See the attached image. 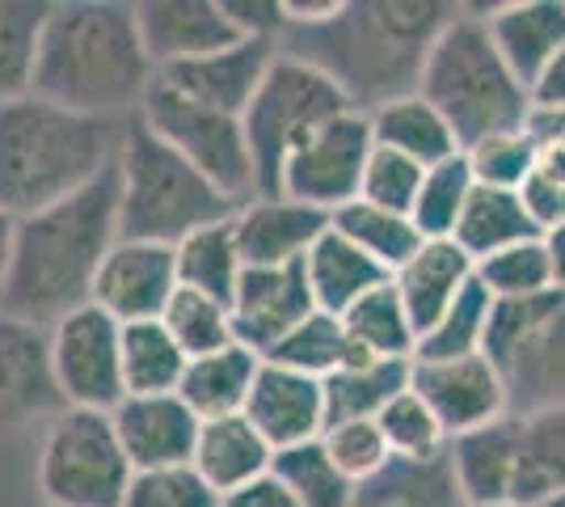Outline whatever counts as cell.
I'll list each match as a JSON object with an SVG mask.
<instances>
[{"label": "cell", "instance_id": "cell-14", "mask_svg": "<svg viewBox=\"0 0 565 507\" xmlns=\"http://www.w3.org/2000/svg\"><path fill=\"white\" fill-rule=\"evenodd\" d=\"M178 288H182V279H178V250L173 245L118 237V245L106 254V263L97 271L94 305L106 309L118 326L161 321Z\"/></svg>", "mask_w": 565, "mask_h": 507}, {"label": "cell", "instance_id": "cell-48", "mask_svg": "<svg viewBox=\"0 0 565 507\" xmlns=\"http://www.w3.org/2000/svg\"><path fill=\"white\" fill-rule=\"evenodd\" d=\"M426 169L409 157H401L393 148H372L367 157V169H363V187H359V199L376 203V208H388V212H414L418 203V191H423Z\"/></svg>", "mask_w": 565, "mask_h": 507}, {"label": "cell", "instance_id": "cell-27", "mask_svg": "<svg viewBox=\"0 0 565 507\" xmlns=\"http://www.w3.org/2000/svg\"><path fill=\"white\" fill-rule=\"evenodd\" d=\"M367 119H372V140L380 148H393L401 157L418 161L423 169L444 166V161L465 152L460 136L451 131V123L423 94H405L397 102H384Z\"/></svg>", "mask_w": 565, "mask_h": 507}, {"label": "cell", "instance_id": "cell-17", "mask_svg": "<svg viewBox=\"0 0 565 507\" xmlns=\"http://www.w3.org/2000/svg\"><path fill=\"white\" fill-rule=\"evenodd\" d=\"M136 18L157 73L241 43L224 0H143L136 4Z\"/></svg>", "mask_w": 565, "mask_h": 507}, {"label": "cell", "instance_id": "cell-7", "mask_svg": "<svg viewBox=\"0 0 565 507\" xmlns=\"http://www.w3.org/2000/svg\"><path fill=\"white\" fill-rule=\"evenodd\" d=\"M486 356L502 372L511 414L565 406V292L494 300Z\"/></svg>", "mask_w": 565, "mask_h": 507}, {"label": "cell", "instance_id": "cell-47", "mask_svg": "<svg viewBox=\"0 0 565 507\" xmlns=\"http://www.w3.org/2000/svg\"><path fill=\"white\" fill-rule=\"evenodd\" d=\"M122 507H224V495L212 490L194 465H169L136 474Z\"/></svg>", "mask_w": 565, "mask_h": 507}, {"label": "cell", "instance_id": "cell-15", "mask_svg": "<svg viewBox=\"0 0 565 507\" xmlns=\"http://www.w3.org/2000/svg\"><path fill=\"white\" fill-rule=\"evenodd\" d=\"M233 335L241 347L258 351L262 360L291 335L300 321L317 314L305 263L296 266H245L233 296Z\"/></svg>", "mask_w": 565, "mask_h": 507}, {"label": "cell", "instance_id": "cell-36", "mask_svg": "<svg viewBox=\"0 0 565 507\" xmlns=\"http://www.w3.org/2000/svg\"><path fill=\"white\" fill-rule=\"evenodd\" d=\"M51 13L47 0H0V102L30 94Z\"/></svg>", "mask_w": 565, "mask_h": 507}, {"label": "cell", "instance_id": "cell-29", "mask_svg": "<svg viewBox=\"0 0 565 507\" xmlns=\"http://www.w3.org/2000/svg\"><path fill=\"white\" fill-rule=\"evenodd\" d=\"M342 326H347V338H351L354 360H418V342L423 338H418V326L405 309V300L393 288V279L367 292L354 309H347Z\"/></svg>", "mask_w": 565, "mask_h": 507}, {"label": "cell", "instance_id": "cell-34", "mask_svg": "<svg viewBox=\"0 0 565 507\" xmlns=\"http://www.w3.org/2000/svg\"><path fill=\"white\" fill-rule=\"evenodd\" d=\"M178 250V279L182 288H194L203 296H215L224 305H233L236 288H241V275H245V258L236 250L233 216L207 224L199 233H190Z\"/></svg>", "mask_w": 565, "mask_h": 507}, {"label": "cell", "instance_id": "cell-55", "mask_svg": "<svg viewBox=\"0 0 565 507\" xmlns=\"http://www.w3.org/2000/svg\"><path fill=\"white\" fill-rule=\"evenodd\" d=\"M498 507H515V504H498Z\"/></svg>", "mask_w": 565, "mask_h": 507}, {"label": "cell", "instance_id": "cell-52", "mask_svg": "<svg viewBox=\"0 0 565 507\" xmlns=\"http://www.w3.org/2000/svg\"><path fill=\"white\" fill-rule=\"evenodd\" d=\"M13 237H18V220L0 212V314H4V292H9V271H13Z\"/></svg>", "mask_w": 565, "mask_h": 507}, {"label": "cell", "instance_id": "cell-6", "mask_svg": "<svg viewBox=\"0 0 565 507\" xmlns=\"http://www.w3.org/2000/svg\"><path fill=\"white\" fill-rule=\"evenodd\" d=\"M118 233L131 242L182 245L190 233L241 208L136 115L118 140Z\"/></svg>", "mask_w": 565, "mask_h": 507}, {"label": "cell", "instance_id": "cell-22", "mask_svg": "<svg viewBox=\"0 0 565 507\" xmlns=\"http://www.w3.org/2000/svg\"><path fill=\"white\" fill-rule=\"evenodd\" d=\"M448 465L469 507L515 504L519 469V419L507 414L490 427H477L451 440Z\"/></svg>", "mask_w": 565, "mask_h": 507}, {"label": "cell", "instance_id": "cell-28", "mask_svg": "<svg viewBox=\"0 0 565 507\" xmlns=\"http://www.w3.org/2000/svg\"><path fill=\"white\" fill-rule=\"evenodd\" d=\"M305 275H308V288H312L317 309H321V314H333V317H342L372 288H380V284L393 279V275H388L380 263H372L359 245L347 242L333 224H330V233L308 250Z\"/></svg>", "mask_w": 565, "mask_h": 507}, {"label": "cell", "instance_id": "cell-13", "mask_svg": "<svg viewBox=\"0 0 565 507\" xmlns=\"http://www.w3.org/2000/svg\"><path fill=\"white\" fill-rule=\"evenodd\" d=\"M409 389L423 398L448 435L490 427L511 414L502 372L490 356H460V360H414L409 368Z\"/></svg>", "mask_w": 565, "mask_h": 507}, {"label": "cell", "instance_id": "cell-44", "mask_svg": "<svg viewBox=\"0 0 565 507\" xmlns=\"http://www.w3.org/2000/svg\"><path fill=\"white\" fill-rule=\"evenodd\" d=\"M472 187H477V182H472V169H469V161H465V152L444 161V166L426 169L418 203H414V212H409L426 242H444V237L456 233Z\"/></svg>", "mask_w": 565, "mask_h": 507}, {"label": "cell", "instance_id": "cell-25", "mask_svg": "<svg viewBox=\"0 0 565 507\" xmlns=\"http://www.w3.org/2000/svg\"><path fill=\"white\" fill-rule=\"evenodd\" d=\"M60 402L51 377V342L43 326L0 314V411L34 414Z\"/></svg>", "mask_w": 565, "mask_h": 507}, {"label": "cell", "instance_id": "cell-23", "mask_svg": "<svg viewBox=\"0 0 565 507\" xmlns=\"http://www.w3.org/2000/svg\"><path fill=\"white\" fill-rule=\"evenodd\" d=\"M477 284V263L460 245L444 237V242H423L418 254L393 275V288L405 300V309L418 326V338L448 314L451 305Z\"/></svg>", "mask_w": 565, "mask_h": 507}, {"label": "cell", "instance_id": "cell-19", "mask_svg": "<svg viewBox=\"0 0 565 507\" xmlns=\"http://www.w3.org/2000/svg\"><path fill=\"white\" fill-rule=\"evenodd\" d=\"M245 419L270 440L275 453L308 444V440H321L326 427H330L326 381L305 377V372H291L282 363L262 360L254 393L245 402Z\"/></svg>", "mask_w": 565, "mask_h": 507}, {"label": "cell", "instance_id": "cell-37", "mask_svg": "<svg viewBox=\"0 0 565 507\" xmlns=\"http://www.w3.org/2000/svg\"><path fill=\"white\" fill-rule=\"evenodd\" d=\"M409 368L414 363H397V360H351L347 368H338L330 381H326L330 423L380 419V411L397 398L401 389H409Z\"/></svg>", "mask_w": 565, "mask_h": 507}, {"label": "cell", "instance_id": "cell-45", "mask_svg": "<svg viewBox=\"0 0 565 507\" xmlns=\"http://www.w3.org/2000/svg\"><path fill=\"white\" fill-rule=\"evenodd\" d=\"M465 161H469L477 187L519 191L527 182V173L536 169V161H541V148H536L527 127H519V131H498V136H486V140L469 145Z\"/></svg>", "mask_w": 565, "mask_h": 507}, {"label": "cell", "instance_id": "cell-5", "mask_svg": "<svg viewBox=\"0 0 565 507\" xmlns=\"http://www.w3.org/2000/svg\"><path fill=\"white\" fill-rule=\"evenodd\" d=\"M418 94L451 123L465 148L498 131H519L532 115V89L494 47L481 4H460L430 47Z\"/></svg>", "mask_w": 565, "mask_h": 507}, {"label": "cell", "instance_id": "cell-8", "mask_svg": "<svg viewBox=\"0 0 565 507\" xmlns=\"http://www.w3.org/2000/svg\"><path fill=\"white\" fill-rule=\"evenodd\" d=\"M342 110H354V106L317 64H308L300 55H287V51L275 55L249 110L241 115L245 140H249L254 166H258L262 194H275L287 157L305 145L317 127L338 119Z\"/></svg>", "mask_w": 565, "mask_h": 507}, {"label": "cell", "instance_id": "cell-35", "mask_svg": "<svg viewBox=\"0 0 565 507\" xmlns=\"http://www.w3.org/2000/svg\"><path fill=\"white\" fill-rule=\"evenodd\" d=\"M190 356L166 321H131L122 326V389L127 393H178Z\"/></svg>", "mask_w": 565, "mask_h": 507}, {"label": "cell", "instance_id": "cell-33", "mask_svg": "<svg viewBox=\"0 0 565 507\" xmlns=\"http://www.w3.org/2000/svg\"><path fill=\"white\" fill-rule=\"evenodd\" d=\"M330 224L351 245H359L372 263L384 266L388 275H397L401 266L418 254V245L426 242L423 233H418V224H414V216L376 208V203H367V199H354L347 208H338L330 216Z\"/></svg>", "mask_w": 565, "mask_h": 507}, {"label": "cell", "instance_id": "cell-54", "mask_svg": "<svg viewBox=\"0 0 565 507\" xmlns=\"http://www.w3.org/2000/svg\"><path fill=\"white\" fill-rule=\"evenodd\" d=\"M541 507H565V490H562V495H553V499H548V504H541Z\"/></svg>", "mask_w": 565, "mask_h": 507}, {"label": "cell", "instance_id": "cell-31", "mask_svg": "<svg viewBox=\"0 0 565 507\" xmlns=\"http://www.w3.org/2000/svg\"><path fill=\"white\" fill-rule=\"evenodd\" d=\"M532 237H541V233L523 212L519 191H507V187H472L469 203L460 212V224L451 233V242L460 245L472 263L490 258L498 250H511L519 242H532Z\"/></svg>", "mask_w": 565, "mask_h": 507}, {"label": "cell", "instance_id": "cell-38", "mask_svg": "<svg viewBox=\"0 0 565 507\" xmlns=\"http://www.w3.org/2000/svg\"><path fill=\"white\" fill-rule=\"evenodd\" d=\"M270 474L300 499V507H351L354 490H359L333 465V457L326 453L321 440H308V444H296V448H279Z\"/></svg>", "mask_w": 565, "mask_h": 507}, {"label": "cell", "instance_id": "cell-26", "mask_svg": "<svg viewBox=\"0 0 565 507\" xmlns=\"http://www.w3.org/2000/svg\"><path fill=\"white\" fill-rule=\"evenodd\" d=\"M258 372H262L258 351H249L241 342H228V347H220L212 356H199V360L186 363V377H182L178 398L203 423L228 419V414H245V402L254 393Z\"/></svg>", "mask_w": 565, "mask_h": 507}, {"label": "cell", "instance_id": "cell-18", "mask_svg": "<svg viewBox=\"0 0 565 507\" xmlns=\"http://www.w3.org/2000/svg\"><path fill=\"white\" fill-rule=\"evenodd\" d=\"M233 233L245 266H296L330 233V216L287 194H254L233 212Z\"/></svg>", "mask_w": 565, "mask_h": 507}, {"label": "cell", "instance_id": "cell-9", "mask_svg": "<svg viewBox=\"0 0 565 507\" xmlns=\"http://www.w3.org/2000/svg\"><path fill=\"white\" fill-rule=\"evenodd\" d=\"M131 461L106 411L60 406L39 444V490L47 507H122Z\"/></svg>", "mask_w": 565, "mask_h": 507}, {"label": "cell", "instance_id": "cell-39", "mask_svg": "<svg viewBox=\"0 0 565 507\" xmlns=\"http://www.w3.org/2000/svg\"><path fill=\"white\" fill-rule=\"evenodd\" d=\"M266 360L282 363V368H291V372H305V377H317V381H330L338 368H347V363L354 360V351H351V338H347L342 317L317 309L308 321H300L291 335L282 338Z\"/></svg>", "mask_w": 565, "mask_h": 507}, {"label": "cell", "instance_id": "cell-46", "mask_svg": "<svg viewBox=\"0 0 565 507\" xmlns=\"http://www.w3.org/2000/svg\"><path fill=\"white\" fill-rule=\"evenodd\" d=\"M326 453L333 457V465L351 478L354 486L372 483L376 474H384L393 465V448L384 440V427L376 419H347V423H330L321 435Z\"/></svg>", "mask_w": 565, "mask_h": 507}, {"label": "cell", "instance_id": "cell-21", "mask_svg": "<svg viewBox=\"0 0 565 507\" xmlns=\"http://www.w3.org/2000/svg\"><path fill=\"white\" fill-rule=\"evenodd\" d=\"M494 47L511 73L532 89V81L565 51V0H502L481 4Z\"/></svg>", "mask_w": 565, "mask_h": 507}, {"label": "cell", "instance_id": "cell-10", "mask_svg": "<svg viewBox=\"0 0 565 507\" xmlns=\"http://www.w3.org/2000/svg\"><path fill=\"white\" fill-rule=\"evenodd\" d=\"M140 119L173 152H182L203 178H212L233 203H249L254 194H262L258 166H254V152L245 140V123L236 115H224V110H212L194 97L178 94L169 81L157 76L143 97Z\"/></svg>", "mask_w": 565, "mask_h": 507}, {"label": "cell", "instance_id": "cell-24", "mask_svg": "<svg viewBox=\"0 0 565 507\" xmlns=\"http://www.w3.org/2000/svg\"><path fill=\"white\" fill-rule=\"evenodd\" d=\"M190 465L207 478L212 490H220L228 499V495L270 474L275 448L245 414H228V419H212V423L199 427V444H194Z\"/></svg>", "mask_w": 565, "mask_h": 507}, {"label": "cell", "instance_id": "cell-40", "mask_svg": "<svg viewBox=\"0 0 565 507\" xmlns=\"http://www.w3.org/2000/svg\"><path fill=\"white\" fill-rule=\"evenodd\" d=\"M490 314L494 296L472 284L448 314L439 317L418 342V360H460V356H486V335H490Z\"/></svg>", "mask_w": 565, "mask_h": 507}, {"label": "cell", "instance_id": "cell-1", "mask_svg": "<svg viewBox=\"0 0 565 507\" xmlns=\"http://www.w3.org/2000/svg\"><path fill=\"white\" fill-rule=\"evenodd\" d=\"M456 13L451 0H342L326 25L287 30L279 51L317 64L354 110L372 115L384 102L418 94L430 47Z\"/></svg>", "mask_w": 565, "mask_h": 507}, {"label": "cell", "instance_id": "cell-16", "mask_svg": "<svg viewBox=\"0 0 565 507\" xmlns=\"http://www.w3.org/2000/svg\"><path fill=\"white\" fill-rule=\"evenodd\" d=\"M110 419H115L118 444L136 474L194 461L203 419L178 393H127L110 411Z\"/></svg>", "mask_w": 565, "mask_h": 507}, {"label": "cell", "instance_id": "cell-32", "mask_svg": "<svg viewBox=\"0 0 565 507\" xmlns=\"http://www.w3.org/2000/svg\"><path fill=\"white\" fill-rule=\"evenodd\" d=\"M351 507H469L448 457L393 461L384 474L354 490Z\"/></svg>", "mask_w": 565, "mask_h": 507}, {"label": "cell", "instance_id": "cell-42", "mask_svg": "<svg viewBox=\"0 0 565 507\" xmlns=\"http://www.w3.org/2000/svg\"><path fill=\"white\" fill-rule=\"evenodd\" d=\"M477 284L494 300H527V296L553 292L557 279H553L544 237H532V242H519L511 250H498L490 258H481L477 263Z\"/></svg>", "mask_w": 565, "mask_h": 507}, {"label": "cell", "instance_id": "cell-30", "mask_svg": "<svg viewBox=\"0 0 565 507\" xmlns=\"http://www.w3.org/2000/svg\"><path fill=\"white\" fill-rule=\"evenodd\" d=\"M519 419L515 507H541L565 490V406Z\"/></svg>", "mask_w": 565, "mask_h": 507}, {"label": "cell", "instance_id": "cell-4", "mask_svg": "<svg viewBox=\"0 0 565 507\" xmlns=\"http://www.w3.org/2000/svg\"><path fill=\"white\" fill-rule=\"evenodd\" d=\"M122 127L25 94L0 102V212L39 216L115 166Z\"/></svg>", "mask_w": 565, "mask_h": 507}, {"label": "cell", "instance_id": "cell-12", "mask_svg": "<svg viewBox=\"0 0 565 507\" xmlns=\"http://www.w3.org/2000/svg\"><path fill=\"white\" fill-rule=\"evenodd\" d=\"M372 148H376L372 119L363 110H342L338 119L317 127L305 145L287 157L275 194H287L296 203H308V208L333 216L338 208L359 199Z\"/></svg>", "mask_w": 565, "mask_h": 507}, {"label": "cell", "instance_id": "cell-50", "mask_svg": "<svg viewBox=\"0 0 565 507\" xmlns=\"http://www.w3.org/2000/svg\"><path fill=\"white\" fill-rule=\"evenodd\" d=\"M224 507H300V499H296V495H291L275 474H266V478L249 483L245 490L228 495Z\"/></svg>", "mask_w": 565, "mask_h": 507}, {"label": "cell", "instance_id": "cell-43", "mask_svg": "<svg viewBox=\"0 0 565 507\" xmlns=\"http://www.w3.org/2000/svg\"><path fill=\"white\" fill-rule=\"evenodd\" d=\"M161 321H166V330L178 338V347L186 351L190 360L212 356V351H220V347L236 342L233 309H228L224 300L203 296V292H194V288L173 292V300H169V309Z\"/></svg>", "mask_w": 565, "mask_h": 507}, {"label": "cell", "instance_id": "cell-51", "mask_svg": "<svg viewBox=\"0 0 565 507\" xmlns=\"http://www.w3.org/2000/svg\"><path fill=\"white\" fill-rule=\"evenodd\" d=\"M532 106H541V110H565V51L532 81Z\"/></svg>", "mask_w": 565, "mask_h": 507}, {"label": "cell", "instance_id": "cell-53", "mask_svg": "<svg viewBox=\"0 0 565 507\" xmlns=\"http://www.w3.org/2000/svg\"><path fill=\"white\" fill-rule=\"evenodd\" d=\"M544 250H548V263H553V279L565 292V224L553 229V233H544Z\"/></svg>", "mask_w": 565, "mask_h": 507}, {"label": "cell", "instance_id": "cell-49", "mask_svg": "<svg viewBox=\"0 0 565 507\" xmlns=\"http://www.w3.org/2000/svg\"><path fill=\"white\" fill-rule=\"evenodd\" d=\"M519 199H523V212L536 224V233H553L565 224V182L544 173L541 166L527 173V182L519 187Z\"/></svg>", "mask_w": 565, "mask_h": 507}, {"label": "cell", "instance_id": "cell-41", "mask_svg": "<svg viewBox=\"0 0 565 507\" xmlns=\"http://www.w3.org/2000/svg\"><path fill=\"white\" fill-rule=\"evenodd\" d=\"M376 423L384 427V440H388V448H393V457L397 461L448 457V448H451L448 427L439 423V414L430 411L414 389H401L397 398L380 411Z\"/></svg>", "mask_w": 565, "mask_h": 507}, {"label": "cell", "instance_id": "cell-11", "mask_svg": "<svg viewBox=\"0 0 565 507\" xmlns=\"http://www.w3.org/2000/svg\"><path fill=\"white\" fill-rule=\"evenodd\" d=\"M51 377L64 406L115 411L127 398L122 389V326L94 300L60 317L47 330Z\"/></svg>", "mask_w": 565, "mask_h": 507}, {"label": "cell", "instance_id": "cell-2", "mask_svg": "<svg viewBox=\"0 0 565 507\" xmlns=\"http://www.w3.org/2000/svg\"><path fill=\"white\" fill-rule=\"evenodd\" d=\"M157 81L136 4L64 0L55 4L34 64L30 94L85 119H136Z\"/></svg>", "mask_w": 565, "mask_h": 507}, {"label": "cell", "instance_id": "cell-3", "mask_svg": "<svg viewBox=\"0 0 565 507\" xmlns=\"http://www.w3.org/2000/svg\"><path fill=\"white\" fill-rule=\"evenodd\" d=\"M118 237V169L110 166L94 187L18 220L4 314L51 330L60 317L89 305L97 271Z\"/></svg>", "mask_w": 565, "mask_h": 507}, {"label": "cell", "instance_id": "cell-20", "mask_svg": "<svg viewBox=\"0 0 565 507\" xmlns=\"http://www.w3.org/2000/svg\"><path fill=\"white\" fill-rule=\"evenodd\" d=\"M279 55V43H266V39H241L233 47L215 51V55H203V60H190V64H178V68H166L157 73L161 81H169L178 94L194 97L212 110H224V115H245L249 102L258 94V85L266 81L270 64Z\"/></svg>", "mask_w": 565, "mask_h": 507}]
</instances>
